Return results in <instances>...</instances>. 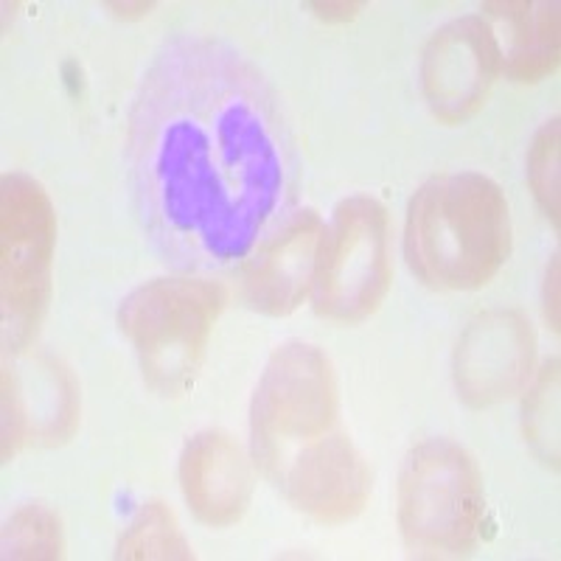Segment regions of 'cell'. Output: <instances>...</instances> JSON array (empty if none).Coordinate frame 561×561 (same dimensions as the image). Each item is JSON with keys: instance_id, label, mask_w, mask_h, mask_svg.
Wrapping results in <instances>:
<instances>
[{"instance_id": "obj_3", "label": "cell", "mask_w": 561, "mask_h": 561, "mask_svg": "<svg viewBox=\"0 0 561 561\" xmlns=\"http://www.w3.org/2000/svg\"><path fill=\"white\" fill-rule=\"evenodd\" d=\"M511 255V214L497 183L478 172L427 180L413 194L404 259L433 289H478Z\"/></svg>"}, {"instance_id": "obj_5", "label": "cell", "mask_w": 561, "mask_h": 561, "mask_svg": "<svg viewBox=\"0 0 561 561\" xmlns=\"http://www.w3.org/2000/svg\"><path fill=\"white\" fill-rule=\"evenodd\" d=\"M483 523L478 463L460 444L424 440L408 455L399 478V528L419 559H447L474 548Z\"/></svg>"}, {"instance_id": "obj_10", "label": "cell", "mask_w": 561, "mask_h": 561, "mask_svg": "<svg viewBox=\"0 0 561 561\" xmlns=\"http://www.w3.org/2000/svg\"><path fill=\"white\" fill-rule=\"evenodd\" d=\"M323 222L312 208L293 217L270 233L242 264V293L250 307L264 314H289L314 287L318 248Z\"/></svg>"}, {"instance_id": "obj_12", "label": "cell", "mask_w": 561, "mask_h": 561, "mask_svg": "<svg viewBox=\"0 0 561 561\" xmlns=\"http://www.w3.org/2000/svg\"><path fill=\"white\" fill-rule=\"evenodd\" d=\"M497 26L500 68L517 82H539L559 65V3H485Z\"/></svg>"}, {"instance_id": "obj_9", "label": "cell", "mask_w": 561, "mask_h": 561, "mask_svg": "<svg viewBox=\"0 0 561 561\" xmlns=\"http://www.w3.org/2000/svg\"><path fill=\"white\" fill-rule=\"evenodd\" d=\"M530 320L514 309L485 312L469 323L455 351V385L466 404L485 408L519 393L534 370Z\"/></svg>"}, {"instance_id": "obj_16", "label": "cell", "mask_w": 561, "mask_h": 561, "mask_svg": "<svg viewBox=\"0 0 561 561\" xmlns=\"http://www.w3.org/2000/svg\"><path fill=\"white\" fill-rule=\"evenodd\" d=\"M528 178L550 222L559 228V118L545 124L528 154Z\"/></svg>"}, {"instance_id": "obj_13", "label": "cell", "mask_w": 561, "mask_h": 561, "mask_svg": "<svg viewBox=\"0 0 561 561\" xmlns=\"http://www.w3.org/2000/svg\"><path fill=\"white\" fill-rule=\"evenodd\" d=\"M118 559H192L178 519L163 503H147L118 539Z\"/></svg>"}, {"instance_id": "obj_2", "label": "cell", "mask_w": 561, "mask_h": 561, "mask_svg": "<svg viewBox=\"0 0 561 561\" xmlns=\"http://www.w3.org/2000/svg\"><path fill=\"white\" fill-rule=\"evenodd\" d=\"M253 458L298 511L323 525L365 508L374 474L340 430L334 370L309 343L280 345L250 408Z\"/></svg>"}, {"instance_id": "obj_7", "label": "cell", "mask_w": 561, "mask_h": 561, "mask_svg": "<svg viewBox=\"0 0 561 561\" xmlns=\"http://www.w3.org/2000/svg\"><path fill=\"white\" fill-rule=\"evenodd\" d=\"M0 278H3V345L23 351L43 323L51 295L57 222L48 194L26 174H7L0 194Z\"/></svg>"}, {"instance_id": "obj_8", "label": "cell", "mask_w": 561, "mask_h": 561, "mask_svg": "<svg viewBox=\"0 0 561 561\" xmlns=\"http://www.w3.org/2000/svg\"><path fill=\"white\" fill-rule=\"evenodd\" d=\"M497 73V39L483 18H460L438 28L421 59V88L444 124L478 113Z\"/></svg>"}, {"instance_id": "obj_14", "label": "cell", "mask_w": 561, "mask_h": 561, "mask_svg": "<svg viewBox=\"0 0 561 561\" xmlns=\"http://www.w3.org/2000/svg\"><path fill=\"white\" fill-rule=\"evenodd\" d=\"M7 559H59L62 556V525L45 505H23L14 511L3 530Z\"/></svg>"}, {"instance_id": "obj_6", "label": "cell", "mask_w": 561, "mask_h": 561, "mask_svg": "<svg viewBox=\"0 0 561 561\" xmlns=\"http://www.w3.org/2000/svg\"><path fill=\"white\" fill-rule=\"evenodd\" d=\"M388 214L374 197H348L323 228L312 304L320 318L357 323L374 314L390 287Z\"/></svg>"}, {"instance_id": "obj_15", "label": "cell", "mask_w": 561, "mask_h": 561, "mask_svg": "<svg viewBox=\"0 0 561 561\" xmlns=\"http://www.w3.org/2000/svg\"><path fill=\"white\" fill-rule=\"evenodd\" d=\"M525 435L548 463L559 460V359H550L525 402Z\"/></svg>"}, {"instance_id": "obj_11", "label": "cell", "mask_w": 561, "mask_h": 561, "mask_svg": "<svg viewBox=\"0 0 561 561\" xmlns=\"http://www.w3.org/2000/svg\"><path fill=\"white\" fill-rule=\"evenodd\" d=\"M180 485L197 519L214 528L233 525L253 494V469L228 433L194 435L180 455Z\"/></svg>"}, {"instance_id": "obj_1", "label": "cell", "mask_w": 561, "mask_h": 561, "mask_svg": "<svg viewBox=\"0 0 561 561\" xmlns=\"http://www.w3.org/2000/svg\"><path fill=\"white\" fill-rule=\"evenodd\" d=\"M144 239L185 275L228 273L298 205V152L278 93L239 48L167 39L140 77L124 135Z\"/></svg>"}, {"instance_id": "obj_4", "label": "cell", "mask_w": 561, "mask_h": 561, "mask_svg": "<svg viewBox=\"0 0 561 561\" xmlns=\"http://www.w3.org/2000/svg\"><path fill=\"white\" fill-rule=\"evenodd\" d=\"M225 304L228 293L222 284L192 275L147 280L122 300L118 329L133 343L154 393L174 399L192 388Z\"/></svg>"}]
</instances>
